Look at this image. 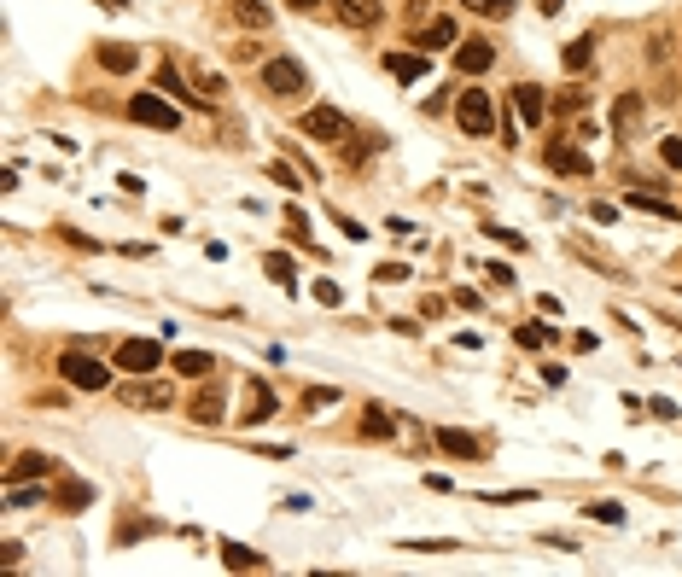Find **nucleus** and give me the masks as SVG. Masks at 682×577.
I'll return each mask as SVG.
<instances>
[{
  "instance_id": "obj_2",
  "label": "nucleus",
  "mask_w": 682,
  "mask_h": 577,
  "mask_svg": "<svg viewBox=\"0 0 682 577\" xmlns=\"http://www.w3.org/2000/svg\"><path fill=\"white\" fill-rule=\"evenodd\" d=\"M455 117H461V135H496V105H490V94L484 88H461V100H455Z\"/></svg>"
},
{
  "instance_id": "obj_40",
  "label": "nucleus",
  "mask_w": 682,
  "mask_h": 577,
  "mask_svg": "<svg viewBox=\"0 0 682 577\" xmlns=\"http://www.w3.org/2000/svg\"><path fill=\"white\" fill-rule=\"evenodd\" d=\"M286 6H292V12H315V6H321V0H286Z\"/></svg>"
},
{
  "instance_id": "obj_18",
  "label": "nucleus",
  "mask_w": 682,
  "mask_h": 577,
  "mask_svg": "<svg viewBox=\"0 0 682 577\" xmlns=\"http://www.w3.org/2000/svg\"><path fill=\"white\" fill-rule=\"evenodd\" d=\"M385 70H391V76H397V82H420V76H426V53H385Z\"/></svg>"
},
{
  "instance_id": "obj_28",
  "label": "nucleus",
  "mask_w": 682,
  "mask_h": 577,
  "mask_svg": "<svg viewBox=\"0 0 682 577\" xmlns=\"http://www.w3.org/2000/svg\"><path fill=\"white\" fill-rule=\"evenodd\" d=\"M467 12H478V18H508L513 12V0H461Z\"/></svg>"
},
{
  "instance_id": "obj_17",
  "label": "nucleus",
  "mask_w": 682,
  "mask_h": 577,
  "mask_svg": "<svg viewBox=\"0 0 682 577\" xmlns=\"http://www.w3.org/2000/svg\"><path fill=\"white\" fill-rule=\"evenodd\" d=\"M100 65L111 70V76H129V70L140 65L135 47H123V41H100Z\"/></svg>"
},
{
  "instance_id": "obj_22",
  "label": "nucleus",
  "mask_w": 682,
  "mask_h": 577,
  "mask_svg": "<svg viewBox=\"0 0 682 577\" xmlns=\"http://www.w3.org/2000/svg\"><path fill=\"white\" fill-rule=\"evenodd\" d=\"M170 368H175L181 379H205L210 368H216V356H210V350H181V356H175Z\"/></svg>"
},
{
  "instance_id": "obj_27",
  "label": "nucleus",
  "mask_w": 682,
  "mask_h": 577,
  "mask_svg": "<svg viewBox=\"0 0 682 577\" xmlns=\"http://www.w3.org/2000/svg\"><path fill=\"white\" fill-rule=\"evenodd\" d=\"M263 269H269L274 280L286 286V292H298V274H292V257H274V251H269V263H263Z\"/></svg>"
},
{
  "instance_id": "obj_21",
  "label": "nucleus",
  "mask_w": 682,
  "mask_h": 577,
  "mask_svg": "<svg viewBox=\"0 0 682 577\" xmlns=\"http://www.w3.org/2000/svg\"><path fill=\"white\" fill-rule=\"evenodd\" d=\"M222 566H234V572H263L269 560H263L257 548H245V543H222Z\"/></svg>"
},
{
  "instance_id": "obj_39",
  "label": "nucleus",
  "mask_w": 682,
  "mask_h": 577,
  "mask_svg": "<svg viewBox=\"0 0 682 577\" xmlns=\"http://www.w3.org/2000/svg\"><path fill=\"white\" fill-rule=\"evenodd\" d=\"M379 280H385V286H397V280H409V269H403V263H385V269H379Z\"/></svg>"
},
{
  "instance_id": "obj_13",
  "label": "nucleus",
  "mask_w": 682,
  "mask_h": 577,
  "mask_svg": "<svg viewBox=\"0 0 682 577\" xmlns=\"http://www.w3.org/2000/svg\"><path fill=\"white\" fill-rule=\"evenodd\" d=\"M187 414H193V420H199V426H216V420H222V414H228V397H222V391H216V385H205V391H199V397H193V403H187Z\"/></svg>"
},
{
  "instance_id": "obj_20",
  "label": "nucleus",
  "mask_w": 682,
  "mask_h": 577,
  "mask_svg": "<svg viewBox=\"0 0 682 577\" xmlns=\"http://www.w3.org/2000/svg\"><path fill=\"white\" fill-rule=\"evenodd\" d=\"M642 123V94H618L613 100V135H630Z\"/></svg>"
},
{
  "instance_id": "obj_34",
  "label": "nucleus",
  "mask_w": 682,
  "mask_h": 577,
  "mask_svg": "<svg viewBox=\"0 0 682 577\" xmlns=\"http://www.w3.org/2000/svg\"><path fill=\"white\" fill-rule=\"evenodd\" d=\"M659 164H665V170H682V140H659Z\"/></svg>"
},
{
  "instance_id": "obj_33",
  "label": "nucleus",
  "mask_w": 682,
  "mask_h": 577,
  "mask_svg": "<svg viewBox=\"0 0 682 577\" xmlns=\"http://www.w3.org/2000/svg\"><path fill=\"white\" fill-rule=\"evenodd\" d=\"M513 339L525 344V350H543V344H548V327H537V321H531V327H519Z\"/></svg>"
},
{
  "instance_id": "obj_11",
  "label": "nucleus",
  "mask_w": 682,
  "mask_h": 577,
  "mask_svg": "<svg viewBox=\"0 0 682 577\" xmlns=\"http://www.w3.org/2000/svg\"><path fill=\"white\" fill-rule=\"evenodd\" d=\"M548 170H560V175H589V158H583L578 146H566V140H548Z\"/></svg>"
},
{
  "instance_id": "obj_7",
  "label": "nucleus",
  "mask_w": 682,
  "mask_h": 577,
  "mask_svg": "<svg viewBox=\"0 0 682 577\" xmlns=\"http://www.w3.org/2000/svg\"><path fill=\"white\" fill-rule=\"evenodd\" d=\"M129 117H135V123H146V129H181V111H175V105H164L158 94H135V100H129Z\"/></svg>"
},
{
  "instance_id": "obj_38",
  "label": "nucleus",
  "mask_w": 682,
  "mask_h": 577,
  "mask_svg": "<svg viewBox=\"0 0 682 577\" xmlns=\"http://www.w3.org/2000/svg\"><path fill=\"white\" fill-rule=\"evenodd\" d=\"M327 403H339V391H333V385H321V391H309V408H327Z\"/></svg>"
},
{
  "instance_id": "obj_9",
  "label": "nucleus",
  "mask_w": 682,
  "mask_h": 577,
  "mask_svg": "<svg viewBox=\"0 0 682 577\" xmlns=\"http://www.w3.org/2000/svg\"><path fill=\"white\" fill-rule=\"evenodd\" d=\"M53 473H59V461L41 455V449H30V455H18V461L6 467V484H30V478H53Z\"/></svg>"
},
{
  "instance_id": "obj_8",
  "label": "nucleus",
  "mask_w": 682,
  "mask_h": 577,
  "mask_svg": "<svg viewBox=\"0 0 682 577\" xmlns=\"http://www.w3.org/2000/svg\"><path fill=\"white\" fill-rule=\"evenodd\" d=\"M123 403H129V408H170V403H175V391L164 385V379H146V374H140V379H129Z\"/></svg>"
},
{
  "instance_id": "obj_32",
  "label": "nucleus",
  "mask_w": 682,
  "mask_h": 577,
  "mask_svg": "<svg viewBox=\"0 0 682 577\" xmlns=\"http://www.w3.org/2000/svg\"><path fill=\"white\" fill-rule=\"evenodd\" d=\"M269 181H280V187H286V193H298V187H304V181H298V170H292V164H269Z\"/></svg>"
},
{
  "instance_id": "obj_1",
  "label": "nucleus",
  "mask_w": 682,
  "mask_h": 577,
  "mask_svg": "<svg viewBox=\"0 0 682 577\" xmlns=\"http://www.w3.org/2000/svg\"><path fill=\"white\" fill-rule=\"evenodd\" d=\"M59 379L76 385V391H105V385H111V368H105L100 356H88V350H65V356H59Z\"/></svg>"
},
{
  "instance_id": "obj_14",
  "label": "nucleus",
  "mask_w": 682,
  "mask_h": 577,
  "mask_svg": "<svg viewBox=\"0 0 682 577\" xmlns=\"http://www.w3.org/2000/svg\"><path fill=\"white\" fill-rule=\"evenodd\" d=\"M438 449H444V455H455V461H478V455H484V449H478V438H473V432H461V426H444V432H438Z\"/></svg>"
},
{
  "instance_id": "obj_30",
  "label": "nucleus",
  "mask_w": 682,
  "mask_h": 577,
  "mask_svg": "<svg viewBox=\"0 0 682 577\" xmlns=\"http://www.w3.org/2000/svg\"><path fill=\"white\" fill-rule=\"evenodd\" d=\"M589 519H601V525H618V519H624V508H618V502H589Z\"/></svg>"
},
{
  "instance_id": "obj_31",
  "label": "nucleus",
  "mask_w": 682,
  "mask_h": 577,
  "mask_svg": "<svg viewBox=\"0 0 682 577\" xmlns=\"http://www.w3.org/2000/svg\"><path fill=\"white\" fill-rule=\"evenodd\" d=\"M193 82H199V100H216V94H222V76H216V70H193Z\"/></svg>"
},
{
  "instance_id": "obj_25",
  "label": "nucleus",
  "mask_w": 682,
  "mask_h": 577,
  "mask_svg": "<svg viewBox=\"0 0 682 577\" xmlns=\"http://www.w3.org/2000/svg\"><path fill=\"white\" fill-rule=\"evenodd\" d=\"M630 210H648V216H665V222L677 216V204H665L659 193H630Z\"/></svg>"
},
{
  "instance_id": "obj_23",
  "label": "nucleus",
  "mask_w": 682,
  "mask_h": 577,
  "mask_svg": "<svg viewBox=\"0 0 682 577\" xmlns=\"http://www.w3.org/2000/svg\"><path fill=\"white\" fill-rule=\"evenodd\" d=\"M228 12H234V24H245V30H263L269 24V6L263 0H234Z\"/></svg>"
},
{
  "instance_id": "obj_10",
  "label": "nucleus",
  "mask_w": 682,
  "mask_h": 577,
  "mask_svg": "<svg viewBox=\"0 0 682 577\" xmlns=\"http://www.w3.org/2000/svg\"><path fill=\"white\" fill-rule=\"evenodd\" d=\"M490 65H496V47H490V41H461V47H455V70H461V76H484Z\"/></svg>"
},
{
  "instance_id": "obj_24",
  "label": "nucleus",
  "mask_w": 682,
  "mask_h": 577,
  "mask_svg": "<svg viewBox=\"0 0 682 577\" xmlns=\"http://www.w3.org/2000/svg\"><path fill=\"white\" fill-rule=\"evenodd\" d=\"M391 432H397L391 408H368V414H362V438H391Z\"/></svg>"
},
{
  "instance_id": "obj_15",
  "label": "nucleus",
  "mask_w": 682,
  "mask_h": 577,
  "mask_svg": "<svg viewBox=\"0 0 682 577\" xmlns=\"http://www.w3.org/2000/svg\"><path fill=\"white\" fill-rule=\"evenodd\" d=\"M513 105H519V123H531V129H537V123H543V88H537V82H519V88H513Z\"/></svg>"
},
{
  "instance_id": "obj_6",
  "label": "nucleus",
  "mask_w": 682,
  "mask_h": 577,
  "mask_svg": "<svg viewBox=\"0 0 682 577\" xmlns=\"http://www.w3.org/2000/svg\"><path fill=\"white\" fill-rule=\"evenodd\" d=\"M158 362H164V344H158V339H129V344H123V350H117V368H123V374H129V379L152 374Z\"/></svg>"
},
{
  "instance_id": "obj_41",
  "label": "nucleus",
  "mask_w": 682,
  "mask_h": 577,
  "mask_svg": "<svg viewBox=\"0 0 682 577\" xmlns=\"http://www.w3.org/2000/svg\"><path fill=\"white\" fill-rule=\"evenodd\" d=\"M537 6H543L548 18H554V12H560V6H566V0H537Z\"/></svg>"
},
{
  "instance_id": "obj_19",
  "label": "nucleus",
  "mask_w": 682,
  "mask_h": 577,
  "mask_svg": "<svg viewBox=\"0 0 682 577\" xmlns=\"http://www.w3.org/2000/svg\"><path fill=\"white\" fill-rule=\"evenodd\" d=\"M414 41H420V53H444L449 41H455V18H432L426 30L414 35Z\"/></svg>"
},
{
  "instance_id": "obj_5",
  "label": "nucleus",
  "mask_w": 682,
  "mask_h": 577,
  "mask_svg": "<svg viewBox=\"0 0 682 577\" xmlns=\"http://www.w3.org/2000/svg\"><path fill=\"white\" fill-rule=\"evenodd\" d=\"M280 414V397H274L263 379H245V403H239V426H263V420H274Z\"/></svg>"
},
{
  "instance_id": "obj_37",
  "label": "nucleus",
  "mask_w": 682,
  "mask_h": 577,
  "mask_svg": "<svg viewBox=\"0 0 682 577\" xmlns=\"http://www.w3.org/2000/svg\"><path fill=\"white\" fill-rule=\"evenodd\" d=\"M18 560H24V543H0V566H6V572H12Z\"/></svg>"
},
{
  "instance_id": "obj_29",
  "label": "nucleus",
  "mask_w": 682,
  "mask_h": 577,
  "mask_svg": "<svg viewBox=\"0 0 682 577\" xmlns=\"http://www.w3.org/2000/svg\"><path fill=\"white\" fill-rule=\"evenodd\" d=\"M6 502H12V508H35V502H47V490H24V484H6Z\"/></svg>"
},
{
  "instance_id": "obj_16",
  "label": "nucleus",
  "mask_w": 682,
  "mask_h": 577,
  "mask_svg": "<svg viewBox=\"0 0 682 577\" xmlns=\"http://www.w3.org/2000/svg\"><path fill=\"white\" fill-rule=\"evenodd\" d=\"M88 502H94V484H82V478H65L53 490V508H65V513H82Z\"/></svg>"
},
{
  "instance_id": "obj_4",
  "label": "nucleus",
  "mask_w": 682,
  "mask_h": 577,
  "mask_svg": "<svg viewBox=\"0 0 682 577\" xmlns=\"http://www.w3.org/2000/svg\"><path fill=\"white\" fill-rule=\"evenodd\" d=\"M263 88H269L274 100H292V94H304V88H309V76H304L298 59H286V53H280V59L263 65Z\"/></svg>"
},
{
  "instance_id": "obj_36",
  "label": "nucleus",
  "mask_w": 682,
  "mask_h": 577,
  "mask_svg": "<svg viewBox=\"0 0 682 577\" xmlns=\"http://www.w3.org/2000/svg\"><path fill=\"white\" fill-rule=\"evenodd\" d=\"M344 292L333 286V280H315V304H339Z\"/></svg>"
},
{
  "instance_id": "obj_35",
  "label": "nucleus",
  "mask_w": 682,
  "mask_h": 577,
  "mask_svg": "<svg viewBox=\"0 0 682 577\" xmlns=\"http://www.w3.org/2000/svg\"><path fill=\"white\" fill-rule=\"evenodd\" d=\"M158 88H164V94H175V100H181V76H175V65H164V70H158Z\"/></svg>"
},
{
  "instance_id": "obj_12",
  "label": "nucleus",
  "mask_w": 682,
  "mask_h": 577,
  "mask_svg": "<svg viewBox=\"0 0 682 577\" xmlns=\"http://www.w3.org/2000/svg\"><path fill=\"white\" fill-rule=\"evenodd\" d=\"M333 12H339L350 30H374L379 24V0H333Z\"/></svg>"
},
{
  "instance_id": "obj_26",
  "label": "nucleus",
  "mask_w": 682,
  "mask_h": 577,
  "mask_svg": "<svg viewBox=\"0 0 682 577\" xmlns=\"http://www.w3.org/2000/svg\"><path fill=\"white\" fill-rule=\"evenodd\" d=\"M589 59H595V35H578V41L566 47V70H583Z\"/></svg>"
},
{
  "instance_id": "obj_3",
  "label": "nucleus",
  "mask_w": 682,
  "mask_h": 577,
  "mask_svg": "<svg viewBox=\"0 0 682 577\" xmlns=\"http://www.w3.org/2000/svg\"><path fill=\"white\" fill-rule=\"evenodd\" d=\"M298 129H304L309 140H321V146H339V140L350 135V117H344L339 105H309L304 117H298Z\"/></svg>"
}]
</instances>
